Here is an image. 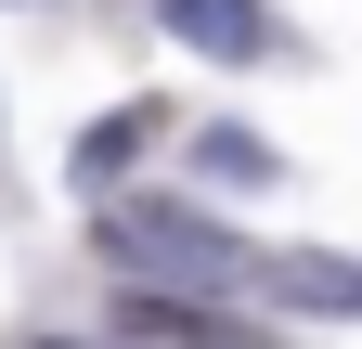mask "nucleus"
<instances>
[{
    "label": "nucleus",
    "mask_w": 362,
    "mask_h": 349,
    "mask_svg": "<svg viewBox=\"0 0 362 349\" xmlns=\"http://www.w3.org/2000/svg\"><path fill=\"white\" fill-rule=\"evenodd\" d=\"M117 336H233V297H194V285H129V297H117Z\"/></svg>",
    "instance_id": "4"
},
{
    "label": "nucleus",
    "mask_w": 362,
    "mask_h": 349,
    "mask_svg": "<svg viewBox=\"0 0 362 349\" xmlns=\"http://www.w3.org/2000/svg\"><path fill=\"white\" fill-rule=\"evenodd\" d=\"M194 155H207V182H220V194H259V182H272V168H285V155H272V143H259V129H207V143H194Z\"/></svg>",
    "instance_id": "5"
},
{
    "label": "nucleus",
    "mask_w": 362,
    "mask_h": 349,
    "mask_svg": "<svg viewBox=\"0 0 362 349\" xmlns=\"http://www.w3.org/2000/svg\"><path fill=\"white\" fill-rule=\"evenodd\" d=\"M104 259H129V272H168L194 297H246L259 259L207 220V207H168V194H104Z\"/></svg>",
    "instance_id": "1"
},
{
    "label": "nucleus",
    "mask_w": 362,
    "mask_h": 349,
    "mask_svg": "<svg viewBox=\"0 0 362 349\" xmlns=\"http://www.w3.org/2000/svg\"><path fill=\"white\" fill-rule=\"evenodd\" d=\"M156 26L194 39V52H220V65H285V26L259 0H156Z\"/></svg>",
    "instance_id": "2"
},
{
    "label": "nucleus",
    "mask_w": 362,
    "mask_h": 349,
    "mask_svg": "<svg viewBox=\"0 0 362 349\" xmlns=\"http://www.w3.org/2000/svg\"><path fill=\"white\" fill-rule=\"evenodd\" d=\"M156 143H168V104H117V117H90L78 143H65V182H78V194H117Z\"/></svg>",
    "instance_id": "3"
},
{
    "label": "nucleus",
    "mask_w": 362,
    "mask_h": 349,
    "mask_svg": "<svg viewBox=\"0 0 362 349\" xmlns=\"http://www.w3.org/2000/svg\"><path fill=\"white\" fill-rule=\"evenodd\" d=\"M272 285H285L298 311H362V272H349V259H285Z\"/></svg>",
    "instance_id": "6"
}]
</instances>
